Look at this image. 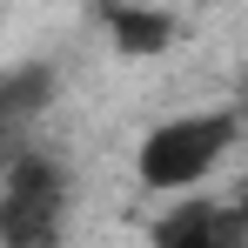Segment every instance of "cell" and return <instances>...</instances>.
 Listing matches in <instances>:
<instances>
[{
    "label": "cell",
    "mask_w": 248,
    "mask_h": 248,
    "mask_svg": "<svg viewBox=\"0 0 248 248\" xmlns=\"http://www.w3.org/2000/svg\"><path fill=\"white\" fill-rule=\"evenodd\" d=\"M242 141V114L235 108H202V114H174V121L148 127L134 174L148 195H181V188H202L215 168L228 161V148Z\"/></svg>",
    "instance_id": "obj_1"
},
{
    "label": "cell",
    "mask_w": 248,
    "mask_h": 248,
    "mask_svg": "<svg viewBox=\"0 0 248 248\" xmlns=\"http://www.w3.org/2000/svg\"><path fill=\"white\" fill-rule=\"evenodd\" d=\"M61 221H67V168L20 141L0 161V242L7 248L54 242Z\"/></svg>",
    "instance_id": "obj_2"
},
{
    "label": "cell",
    "mask_w": 248,
    "mask_h": 248,
    "mask_svg": "<svg viewBox=\"0 0 248 248\" xmlns=\"http://www.w3.org/2000/svg\"><path fill=\"white\" fill-rule=\"evenodd\" d=\"M148 235L161 248H242L248 242V228H242V215L228 208V195H181Z\"/></svg>",
    "instance_id": "obj_3"
},
{
    "label": "cell",
    "mask_w": 248,
    "mask_h": 248,
    "mask_svg": "<svg viewBox=\"0 0 248 248\" xmlns=\"http://www.w3.org/2000/svg\"><path fill=\"white\" fill-rule=\"evenodd\" d=\"M54 108V67L47 61H27L14 74H0V161L27 141V127Z\"/></svg>",
    "instance_id": "obj_4"
},
{
    "label": "cell",
    "mask_w": 248,
    "mask_h": 248,
    "mask_svg": "<svg viewBox=\"0 0 248 248\" xmlns=\"http://www.w3.org/2000/svg\"><path fill=\"white\" fill-rule=\"evenodd\" d=\"M108 41L121 47L127 61H148V54H168V47L181 41V20H174L168 7L121 0V7H108Z\"/></svg>",
    "instance_id": "obj_5"
},
{
    "label": "cell",
    "mask_w": 248,
    "mask_h": 248,
    "mask_svg": "<svg viewBox=\"0 0 248 248\" xmlns=\"http://www.w3.org/2000/svg\"><path fill=\"white\" fill-rule=\"evenodd\" d=\"M228 208L242 215V228H248V181H242V188H235V195H228Z\"/></svg>",
    "instance_id": "obj_6"
},
{
    "label": "cell",
    "mask_w": 248,
    "mask_h": 248,
    "mask_svg": "<svg viewBox=\"0 0 248 248\" xmlns=\"http://www.w3.org/2000/svg\"><path fill=\"white\" fill-rule=\"evenodd\" d=\"M242 7H248V0H242Z\"/></svg>",
    "instance_id": "obj_7"
}]
</instances>
